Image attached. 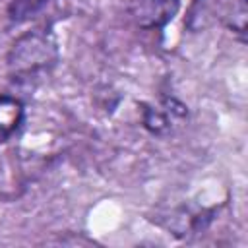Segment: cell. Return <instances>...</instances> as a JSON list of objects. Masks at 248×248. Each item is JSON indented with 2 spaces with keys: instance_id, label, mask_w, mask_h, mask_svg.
<instances>
[{
  "instance_id": "obj_2",
  "label": "cell",
  "mask_w": 248,
  "mask_h": 248,
  "mask_svg": "<svg viewBox=\"0 0 248 248\" xmlns=\"http://www.w3.org/2000/svg\"><path fill=\"white\" fill-rule=\"evenodd\" d=\"M130 16L141 29H161L180 10V0H130Z\"/></svg>"
},
{
  "instance_id": "obj_3",
  "label": "cell",
  "mask_w": 248,
  "mask_h": 248,
  "mask_svg": "<svg viewBox=\"0 0 248 248\" xmlns=\"http://www.w3.org/2000/svg\"><path fill=\"white\" fill-rule=\"evenodd\" d=\"M23 105L12 95H0V140L10 138L23 122Z\"/></svg>"
},
{
  "instance_id": "obj_4",
  "label": "cell",
  "mask_w": 248,
  "mask_h": 248,
  "mask_svg": "<svg viewBox=\"0 0 248 248\" xmlns=\"http://www.w3.org/2000/svg\"><path fill=\"white\" fill-rule=\"evenodd\" d=\"M50 0H10L8 4V17L12 23H23L35 17L39 12L46 8Z\"/></svg>"
},
{
  "instance_id": "obj_1",
  "label": "cell",
  "mask_w": 248,
  "mask_h": 248,
  "mask_svg": "<svg viewBox=\"0 0 248 248\" xmlns=\"http://www.w3.org/2000/svg\"><path fill=\"white\" fill-rule=\"evenodd\" d=\"M58 60V43L50 29H33L19 35L8 52V70L14 79H33L48 72Z\"/></svg>"
},
{
  "instance_id": "obj_5",
  "label": "cell",
  "mask_w": 248,
  "mask_h": 248,
  "mask_svg": "<svg viewBox=\"0 0 248 248\" xmlns=\"http://www.w3.org/2000/svg\"><path fill=\"white\" fill-rule=\"evenodd\" d=\"M145 128L151 130L153 134H161L165 128H169V120L163 112L155 110V108H145V116H143Z\"/></svg>"
}]
</instances>
